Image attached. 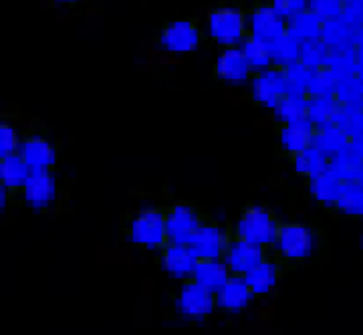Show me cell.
<instances>
[{"instance_id": "obj_14", "label": "cell", "mask_w": 363, "mask_h": 335, "mask_svg": "<svg viewBox=\"0 0 363 335\" xmlns=\"http://www.w3.org/2000/svg\"><path fill=\"white\" fill-rule=\"evenodd\" d=\"M212 71H214V77L226 85H242L252 77V69L242 57V53L238 51V47L222 49L214 61Z\"/></svg>"}, {"instance_id": "obj_23", "label": "cell", "mask_w": 363, "mask_h": 335, "mask_svg": "<svg viewBox=\"0 0 363 335\" xmlns=\"http://www.w3.org/2000/svg\"><path fill=\"white\" fill-rule=\"evenodd\" d=\"M339 117H341V101L335 95L333 97H309L307 119L315 128L339 123Z\"/></svg>"}, {"instance_id": "obj_11", "label": "cell", "mask_w": 363, "mask_h": 335, "mask_svg": "<svg viewBox=\"0 0 363 335\" xmlns=\"http://www.w3.org/2000/svg\"><path fill=\"white\" fill-rule=\"evenodd\" d=\"M230 243V229H224L214 220H204L194 234L190 248L198 258H222Z\"/></svg>"}, {"instance_id": "obj_3", "label": "cell", "mask_w": 363, "mask_h": 335, "mask_svg": "<svg viewBox=\"0 0 363 335\" xmlns=\"http://www.w3.org/2000/svg\"><path fill=\"white\" fill-rule=\"evenodd\" d=\"M128 236L133 245L147 251H160L168 245L166 208L147 207L135 210L128 222Z\"/></svg>"}, {"instance_id": "obj_13", "label": "cell", "mask_w": 363, "mask_h": 335, "mask_svg": "<svg viewBox=\"0 0 363 335\" xmlns=\"http://www.w3.org/2000/svg\"><path fill=\"white\" fill-rule=\"evenodd\" d=\"M16 154L25 160V164L33 172L52 170L57 164V145L45 133H30L26 138H21Z\"/></svg>"}, {"instance_id": "obj_8", "label": "cell", "mask_w": 363, "mask_h": 335, "mask_svg": "<svg viewBox=\"0 0 363 335\" xmlns=\"http://www.w3.org/2000/svg\"><path fill=\"white\" fill-rule=\"evenodd\" d=\"M23 200L26 207H30L37 212H47L55 207L59 196V182L52 170H37L30 172L28 180L23 186Z\"/></svg>"}, {"instance_id": "obj_20", "label": "cell", "mask_w": 363, "mask_h": 335, "mask_svg": "<svg viewBox=\"0 0 363 335\" xmlns=\"http://www.w3.org/2000/svg\"><path fill=\"white\" fill-rule=\"evenodd\" d=\"M341 184L343 182H341L337 174L331 168H327L325 172L309 178V192L319 204H323L327 208H335Z\"/></svg>"}, {"instance_id": "obj_27", "label": "cell", "mask_w": 363, "mask_h": 335, "mask_svg": "<svg viewBox=\"0 0 363 335\" xmlns=\"http://www.w3.org/2000/svg\"><path fill=\"white\" fill-rule=\"evenodd\" d=\"M321 39L333 49V51H351V39H353V31L351 25L343 18H333V21H325L323 31H321Z\"/></svg>"}, {"instance_id": "obj_33", "label": "cell", "mask_w": 363, "mask_h": 335, "mask_svg": "<svg viewBox=\"0 0 363 335\" xmlns=\"http://www.w3.org/2000/svg\"><path fill=\"white\" fill-rule=\"evenodd\" d=\"M337 210L351 214V216H363V186L362 184H341L337 196Z\"/></svg>"}, {"instance_id": "obj_1", "label": "cell", "mask_w": 363, "mask_h": 335, "mask_svg": "<svg viewBox=\"0 0 363 335\" xmlns=\"http://www.w3.org/2000/svg\"><path fill=\"white\" fill-rule=\"evenodd\" d=\"M317 248V231L303 222H281L277 238L269 251L281 265L301 263L309 258Z\"/></svg>"}, {"instance_id": "obj_35", "label": "cell", "mask_w": 363, "mask_h": 335, "mask_svg": "<svg viewBox=\"0 0 363 335\" xmlns=\"http://www.w3.org/2000/svg\"><path fill=\"white\" fill-rule=\"evenodd\" d=\"M18 143H21V133H18V129L14 128L13 123L0 119V158L16 154Z\"/></svg>"}, {"instance_id": "obj_31", "label": "cell", "mask_w": 363, "mask_h": 335, "mask_svg": "<svg viewBox=\"0 0 363 335\" xmlns=\"http://www.w3.org/2000/svg\"><path fill=\"white\" fill-rule=\"evenodd\" d=\"M298 53H301V43L295 40L289 33L271 40V59L272 67L285 69L289 65L297 63Z\"/></svg>"}, {"instance_id": "obj_36", "label": "cell", "mask_w": 363, "mask_h": 335, "mask_svg": "<svg viewBox=\"0 0 363 335\" xmlns=\"http://www.w3.org/2000/svg\"><path fill=\"white\" fill-rule=\"evenodd\" d=\"M269 4L286 21L301 11H305L309 0H269Z\"/></svg>"}, {"instance_id": "obj_25", "label": "cell", "mask_w": 363, "mask_h": 335, "mask_svg": "<svg viewBox=\"0 0 363 335\" xmlns=\"http://www.w3.org/2000/svg\"><path fill=\"white\" fill-rule=\"evenodd\" d=\"M291 162H293V168H295V172H297L298 176H303L307 180L313 178V176H317V174H321V172H325L329 168V158L321 150H317L315 145L298 152V154L291 155Z\"/></svg>"}, {"instance_id": "obj_9", "label": "cell", "mask_w": 363, "mask_h": 335, "mask_svg": "<svg viewBox=\"0 0 363 335\" xmlns=\"http://www.w3.org/2000/svg\"><path fill=\"white\" fill-rule=\"evenodd\" d=\"M176 305L180 313L186 319H192V322H200V319H206L214 307V293L208 291L206 287L198 285L192 279H186L182 281L180 291L176 295Z\"/></svg>"}, {"instance_id": "obj_16", "label": "cell", "mask_w": 363, "mask_h": 335, "mask_svg": "<svg viewBox=\"0 0 363 335\" xmlns=\"http://www.w3.org/2000/svg\"><path fill=\"white\" fill-rule=\"evenodd\" d=\"M252 299L255 297L250 293L245 277L230 275L226 279V283L222 285L220 289L214 293V307L226 311V313H238V311L247 309Z\"/></svg>"}, {"instance_id": "obj_17", "label": "cell", "mask_w": 363, "mask_h": 335, "mask_svg": "<svg viewBox=\"0 0 363 335\" xmlns=\"http://www.w3.org/2000/svg\"><path fill=\"white\" fill-rule=\"evenodd\" d=\"M281 267L283 265L274 257H271V253H269L257 267H252L245 275V281H247L252 297L271 295L274 287L279 285V279H281Z\"/></svg>"}, {"instance_id": "obj_12", "label": "cell", "mask_w": 363, "mask_h": 335, "mask_svg": "<svg viewBox=\"0 0 363 335\" xmlns=\"http://www.w3.org/2000/svg\"><path fill=\"white\" fill-rule=\"evenodd\" d=\"M267 255H269L267 248L252 245V243H247V241H238V238L230 236V243H228L224 255H222V263L226 265V269H228L230 275H234V277H245Z\"/></svg>"}, {"instance_id": "obj_10", "label": "cell", "mask_w": 363, "mask_h": 335, "mask_svg": "<svg viewBox=\"0 0 363 335\" xmlns=\"http://www.w3.org/2000/svg\"><path fill=\"white\" fill-rule=\"evenodd\" d=\"M247 16V35L255 39L274 40L286 33V21L272 9L269 2L255 4L252 9L245 11Z\"/></svg>"}, {"instance_id": "obj_37", "label": "cell", "mask_w": 363, "mask_h": 335, "mask_svg": "<svg viewBox=\"0 0 363 335\" xmlns=\"http://www.w3.org/2000/svg\"><path fill=\"white\" fill-rule=\"evenodd\" d=\"M9 200H11V192L0 184V212L4 210V208L9 207Z\"/></svg>"}, {"instance_id": "obj_30", "label": "cell", "mask_w": 363, "mask_h": 335, "mask_svg": "<svg viewBox=\"0 0 363 335\" xmlns=\"http://www.w3.org/2000/svg\"><path fill=\"white\" fill-rule=\"evenodd\" d=\"M331 59H333V49L323 39H313L307 40V43H301L298 61L303 65H307L309 69L329 67Z\"/></svg>"}, {"instance_id": "obj_39", "label": "cell", "mask_w": 363, "mask_h": 335, "mask_svg": "<svg viewBox=\"0 0 363 335\" xmlns=\"http://www.w3.org/2000/svg\"><path fill=\"white\" fill-rule=\"evenodd\" d=\"M343 2H345V4H347V2H351V0H343Z\"/></svg>"}, {"instance_id": "obj_28", "label": "cell", "mask_w": 363, "mask_h": 335, "mask_svg": "<svg viewBox=\"0 0 363 335\" xmlns=\"http://www.w3.org/2000/svg\"><path fill=\"white\" fill-rule=\"evenodd\" d=\"M307 104H309V97L285 95L279 104L274 105L272 116L281 126L303 121V119H307Z\"/></svg>"}, {"instance_id": "obj_7", "label": "cell", "mask_w": 363, "mask_h": 335, "mask_svg": "<svg viewBox=\"0 0 363 335\" xmlns=\"http://www.w3.org/2000/svg\"><path fill=\"white\" fill-rule=\"evenodd\" d=\"M250 87V97L252 101L264 109H274V105L279 104L286 95V83L283 69L279 67H269L252 73V77L248 81Z\"/></svg>"}, {"instance_id": "obj_4", "label": "cell", "mask_w": 363, "mask_h": 335, "mask_svg": "<svg viewBox=\"0 0 363 335\" xmlns=\"http://www.w3.org/2000/svg\"><path fill=\"white\" fill-rule=\"evenodd\" d=\"M206 33L222 49L238 47L247 39V16L240 6H216L206 14Z\"/></svg>"}, {"instance_id": "obj_22", "label": "cell", "mask_w": 363, "mask_h": 335, "mask_svg": "<svg viewBox=\"0 0 363 335\" xmlns=\"http://www.w3.org/2000/svg\"><path fill=\"white\" fill-rule=\"evenodd\" d=\"M321 31H323V21L315 13H311L309 9L286 18V33L298 43L321 39Z\"/></svg>"}, {"instance_id": "obj_24", "label": "cell", "mask_w": 363, "mask_h": 335, "mask_svg": "<svg viewBox=\"0 0 363 335\" xmlns=\"http://www.w3.org/2000/svg\"><path fill=\"white\" fill-rule=\"evenodd\" d=\"M347 131L339 123H331V126H323V128H315V140L313 145L317 150H321L327 158L329 155L341 154L347 148Z\"/></svg>"}, {"instance_id": "obj_34", "label": "cell", "mask_w": 363, "mask_h": 335, "mask_svg": "<svg viewBox=\"0 0 363 335\" xmlns=\"http://www.w3.org/2000/svg\"><path fill=\"white\" fill-rule=\"evenodd\" d=\"M307 9L315 13L321 21H333V18H339L343 14V9H345V2L343 0H309Z\"/></svg>"}, {"instance_id": "obj_29", "label": "cell", "mask_w": 363, "mask_h": 335, "mask_svg": "<svg viewBox=\"0 0 363 335\" xmlns=\"http://www.w3.org/2000/svg\"><path fill=\"white\" fill-rule=\"evenodd\" d=\"M339 75L331 67L313 69L307 97H333L339 89Z\"/></svg>"}, {"instance_id": "obj_32", "label": "cell", "mask_w": 363, "mask_h": 335, "mask_svg": "<svg viewBox=\"0 0 363 335\" xmlns=\"http://www.w3.org/2000/svg\"><path fill=\"white\" fill-rule=\"evenodd\" d=\"M313 69L301 61L289 65L283 69L286 83V95H297V97H307V89H309V81H311Z\"/></svg>"}, {"instance_id": "obj_18", "label": "cell", "mask_w": 363, "mask_h": 335, "mask_svg": "<svg viewBox=\"0 0 363 335\" xmlns=\"http://www.w3.org/2000/svg\"><path fill=\"white\" fill-rule=\"evenodd\" d=\"M313 140H315V126L309 119L285 123L279 128V143H281L283 152L289 155H295L311 148Z\"/></svg>"}, {"instance_id": "obj_19", "label": "cell", "mask_w": 363, "mask_h": 335, "mask_svg": "<svg viewBox=\"0 0 363 335\" xmlns=\"http://www.w3.org/2000/svg\"><path fill=\"white\" fill-rule=\"evenodd\" d=\"M228 277H230V273L226 269V265L222 263V258H198L190 279L198 285H202V287H206L208 291L216 293L222 285L226 283Z\"/></svg>"}, {"instance_id": "obj_38", "label": "cell", "mask_w": 363, "mask_h": 335, "mask_svg": "<svg viewBox=\"0 0 363 335\" xmlns=\"http://www.w3.org/2000/svg\"><path fill=\"white\" fill-rule=\"evenodd\" d=\"M52 2H57V4H61V6H77L83 0H52Z\"/></svg>"}, {"instance_id": "obj_26", "label": "cell", "mask_w": 363, "mask_h": 335, "mask_svg": "<svg viewBox=\"0 0 363 335\" xmlns=\"http://www.w3.org/2000/svg\"><path fill=\"white\" fill-rule=\"evenodd\" d=\"M238 51L242 53V57L247 59V63L250 65L252 73L272 67L271 43L269 40L255 39V37H248L247 35V39L238 45Z\"/></svg>"}, {"instance_id": "obj_15", "label": "cell", "mask_w": 363, "mask_h": 335, "mask_svg": "<svg viewBox=\"0 0 363 335\" xmlns=\"http://www.w3.org/2000/svg\"><path fill=\"white\" fill-rule=\"evenodd\" d=\"M157 258H160L162 269L180 281H186L192 277L196 260H198L190 245H178V243H168L166 246H162L157 251Z\"/></svg>"}, {"instance_id": "obj_21", "label": "cell", "mask_w": 363, "mask_h": 335, "mask_svg": "<svg viewBox=\"0 0 363 335\" xmlns=\"http://www.w3.org/2000/svg\"><path fill=\"white\" fill-rule=\"evenodd\" d=\"M30 168L26 166L25 160L18 154H11L0 158V184L9 192H21L25 182L30 176Z\"/></svg>"}, {"instance_id": "obj_2", "label": "cell", "mask_w": 363, "mask_h": 335, "mask_svg": "<svg viewBox=\"0 0 363 335\" xmlns=\"http://www.w3.org/2000/svg\"><path fill=\"white\" fill-rule=\"evenodd\" d=\"M279 224H281V220L277 219V214L271 208L262 207V204H250L240 212L238 219L234 220L230 236L269 251L277 238Z\"/></svg>"}, {"instance_id": "obj_6", "label": "cell", "mask_w": 363, "mask_h": 335, "mask_svg": "<svg viewBox=\"0 0 363 335\" xmlns=\"http://www.w3.org/2000/svg\"><path fill=\"white\" fill-rule=\"evenodd\" d=\"M204 220H206V216L194 204H190V202H174L172 207L166 208L168 243L190 245Z\"/></svg>"}, {"instance_id": "obj_5", "label": "cell", "mask_w": 363, "mask_h": 335, "mask_svg": "<svg viewBox=\"0 0 363 335\" xmlns=\"http://www.w3.org/2000/svg\"><path fill=\"white\" fill-rule=\"evenodd\" d=\"M202 43V31L192 18H174L162 26L157 35L160 51L168 55H190Z\"/></svg>"}]
</instances>
